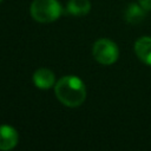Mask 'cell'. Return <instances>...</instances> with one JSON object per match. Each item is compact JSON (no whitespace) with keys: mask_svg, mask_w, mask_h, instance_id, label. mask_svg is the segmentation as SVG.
<instances>
[{"mask_svg":"<svg viewBox=\"0 0 151 151\" xmlns=\"http://www.w3.org/2000/svg\"><path fill=\"white\" fill-rule=\"evenodd\" d=\"M54 93L58 100L68 107L80 106L86 99V88L81 79L76 76H65L54 85Z\"/></svg>","mask_w":151,"mask_h":151,"instance_id":"6da1fadb","label":"cell"},{"mask_svg":"<svg viewBox=\"0 0 151 151\" xmlns=\"http://www.w3.org/2000/svg\"><path fill=\"white\" fill-rule=\"evenodd\" d=\"M61 13V5L57 0H34L31 5V15L39 22H52Z\"/></svg>","mask_w":151,"mask_h":151,"instance_id":"7a4b0ae2","label":"cell"},{"mask_svg":"<svg viewBox=\"0 0 151 151\" xmlns=\"http://www.w3.org/2000/svg\"><path fill=\"white\" fill-rule=\"evenodd\" d=\"M93 58L101 65H112L119 57L118 46L109 39H99L92 47Z\"/></svg>","mask_w":151,"mask_h":151,"instance_id":"3957f363","label":"cell"},{"mask_svg":"<svg viewBox=\"0 0 151 151\" xmlns=\"http://www.w3.org/2000/svg\"><path fill=\"white\" fill-rule=\"evenodd\" d=\"M18 132L9 125H1L0 126V150L7 151L15 147L18 144Z\"/></svg>","mask_w":151,"mask_h":151,"instance_id":"277c9868","label":"cell"},{"mask_svg":"<svg viewBox=\"0 0 151 151\" xmlns=\"http://www.w3.org/2000/svg\"><path fill=\"white\" fill-rule=\"evenodd\" d=\"M33 83L38 88L47 90L55 85V78L51 70L39 68L33 73Z\"/></svg>","mask_w":151,"mask_h":151,"instance_id":"5b68a950","label":"cell"},{"mask_svg":"<svg viewBox=\"0 0 151 151\" xmlns=\"http://www.w3.org/2000/svg\"><path fill=\"white\" fill-rule=\"evenodd\" d=\"M137 57L146 65L151 66V37H142L134 42Z\"/></svg>","mask_w":151,"mask_h":151,"instance_id":"8992f818","label":"cell"},{"mask_svg":"<svg viewBox=\"0 0 151 151\" xmlns=\"http://www.w3.org/2000/svg\"><path fill=\"white\" fill-rule=\"evenodd\" d=\"M90 9H91V4L88 0H70L66 7L67 13L77 17L87 14Z\"/></svg>","mask_w":151,"mask_h":151,"instance_id":"52a82bcc","label":"cell"},{"mask_svg":"<svg viewBox=\"0 0 151 151\" xmlns=\"http://www.w3.org/2000/svg\"><path fill=\"white\" fill-rule=\"evenodd\" d=\"M144 14H145V9L140 5L137 6L134 4H131L125 11V19L131 24H136L144 18Z\"/></svg>","mask_w":151,"mask_h":151,"instance_id":"ba28073f","label":"cell"},{"mask_svg":"<svg viewBox=\"0 0 151 151\" xmlns=\"http://www.w3.org/2000/svg\"><path fill=\"white\" fill-rule=\"evenodd\" d=\"M138 2L145 11H151V0H138Z\"/></svg>","mask_w":151,"mask_h":151,"instance_id":"9c48e42d","label":"cell"},{"mask_svg":"<svg viewBox=\"0 0 151 151\" xmlns=\"http://www.w3.org/2000/svg\"><path fill=\"white\" fill-rule=\"evenodd\" d=\"M1 1H2V0H0V2H1Z\"/></svg>","mask_w":151,"mask_h":151,"instance_id":"30bf717a","label":"cell"}]
</instances>
